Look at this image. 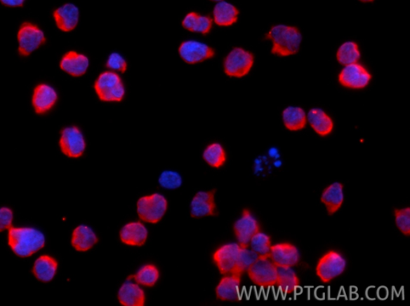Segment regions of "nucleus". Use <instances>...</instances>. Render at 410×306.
Wrapping results in <instances>:
<instances>
[{
  "label": "nucleus",
  "instance_id": "10",
  "mask_svg": "<svg viewBox=\"0 0 410 306\" xmlns=\"http://www.w3.org/2000/svg\"><path fill=\"white\" fill-rule=\"evenodd\" d=\"M372 78V74L359 62L344 66L338 75V82L341 86L350 90L366 88Z\"/></svg>",
  "mask_w": 410,
  "mask_h": 306
},
{
  "label": "nucleus",
  "instance_id": "33",
  "mask_svg": "<svg viewBox=\"0 0 410 306\" xmlns=\"http://www.w3.org/2000/svg\"><path fill=\"white\" fill-rule=\"evenodd\" d=\"M259 258L249 247H241L234 268L231 274L242 276Z\"/></svg>",
  "mask_w": 410,
  "mask_h": 306
},
{
  "label": "nucleus",
  "instance_id": "16",
  "mask_svg": "<svg viewBox=\"0 0 410 306\" xmlns=\"http://www.w3.org/2000/svg\"><path fill=\"white\" fill-rule=\"evenodd\" d=\"M241 246L237 242L225 243L213 253V262L221 275L232 273L237 263Z\"/></svg>",
  "mask_w": 410,
  "mask_h": 306
},
{
  "label": "nucleus",
  "instance_id": "32",
  "mask_svg": "<svg viewBox=\"0 0 410 306\" xmlns=\"http://www.w3.org/2000/svg\"><path fill=\"white\" fill-rule=\"evenodd\" d=\"M272 245L271 237L260 230L253 236L249 247L258 254L259 258H263L270 257Z\"/></svg>",
  "mask_w": 410,
  "mask_h": 306
},
{
  "label": "nucleus",
  "instance_id": "27",
  "mask_svg": "<svg viewBox=\"0 0 410 306\" xmlns=\"http://www.w3.org/2000/svg\"><path fill=\"white\" fill-rule=\"evenodd\" d=\"M58 270V262L49 255H42L34 263L32 273L39 281L49 282L53 280Z\"/></svg>",
  "mask_w": 410,
  "mask_h": 306
},
{
  "label": "nucleus",
  "instance_id": "14",
  "mask_svg": "<svg viewBox=\"0 0 410 306\" xmlns=\"http://www.w3.org/2000/svg\"><path fill=\"white\" fill-rule=\"evenodd\" d=\"M260 230L258 220L248 208H244L241 217L233 224V233L241 247H249L253 236Z\"/></svg>",
  "mask_w": 410,
  "mask_h": 306
},
{
  "label": "nucleus",
  "instance_id": "9",
  "mask_svg": "<svg viewBox=\"0 0 410 306\" xmlns=\"http://www.w3.org/2000/svg\"><path fill=\"white\" fill-rule=\"evenodd\" d=\"M60 148L62 154L67 158H81L87 148L82 130L77 126L62 128L59 140Z\"/></svg>",
  "mask_w": 410,
  "mask_h": 306
},
{
  "label": "nucleus",
  "instance_id": "4",
  "mask_svg": "<svg viewBox=\"0 0 410 306\" xmlns=\"http://www.w3.org/2000/svg\"><path fill=\"white\" fill-rule=\"evenodd\" d=\"M168 209L167 197L159 193L141 196L136 202V214L145 223H159L167 214Z\"/></svg>",
  "mask_w": 410,
  "mask_h": 306
},
{
  "label": "nucleus",
  "instance_id": "17",
  "mask_svg": "<svg viewBox=\"0 0 410 306\" xmlns=\"http://www.w3.org/2000/svg\"><path fill=\"white\" fill-rule=\"evenodd\" d=\"M149 235V229L140 220L124 225L119 233V240L123 244L133 247L144 246Z\"/></svg>",
  "mask_w": 410,
  "mask_h": 306
},
{
  "label": "nucleus",
  "instance_id": "13",
  "mask_svg": "<svg viewBox=\"0 0 410 306\" xmlns=\"http://www.w3.org/2000/svg\"><path fill=\"white\" fill-rule=\"evenodd\" d=\"M58 99L59 95L54 87L46 83H39L32 96L34 111L38 116L46 115L54 109Z\"/></svg>",
  "mask_w": 410,
  "mask_h": 306
},
{
  "label": "nucleus",
  "instance_id": "5",
  "mask_svg": "<svg viewBox=\"0 0 410 306\" xmlns=\"http://www.w3.org/2000/svg\"><path fill=\"white\" fill-rule=\"evenodd\" d=\"M18 53L21 57H28L47 42V37L41 27L29 21L22 22L18 32Z\"/></svg>",
  "mask_w": 410,
  "mask_h": 306
},
{
  "label": "nucleus",
  "instance_id": "34",
  "mask_svg": "<svg viewBox=\"0 0 410 306\" xmlns=\"http://www.w3.org/2000/svg\"><path fill=\"white\" fill-rule=\"evenodd\" d=\"M158 183L164 190H176L183 186L184 179L178 172L165 169L159 175Z\"/></svg>",
  "mask_w": 410,
  "mask_h": 306
},
{
  "label": "nucleus",
  "instance_id": "20",
  "mask_svg": "<svg viewBox=\"0 0 410 306\" xmlns=\"http://www.w3.org/2000/svg\"><path fill=\"white\" fill-rule=\"evenodd\" d=\"M90 61L86 55L79 53L77 50H70L62 56L60 61V68L72 77H81L87 73Z\"/></svg>",
  "mask_w": 410,
  "mask_h": 306
},
{
  "label": "nucleus",
  "instance_id": "38",
  "mask_svg": "<svg viewBox=\"0 0 410 306\" xmlns=\"http://www.w3.org/2000/svg\"><path fill=\"white\" fill-rule=\"evenodd\" d=\"M14 214L8 207L0 208V232L13 228Z\"/></svg>",
  "mask_w": 410,
  "mask_h": 306
},
{
  "label": "nucleus",
  "instance_id": "3",
  "mask_svg": "<svg viewBox=\"0 0 410 306\" xmlns=\"http://www.w3.org/2000/svg\"><path fill=\"white\" fill-rule=\"evenodd\" d=\"M98 99L104 103H121L126 95V88L119 74L110 70L102 72L94 83Z\"/></svg>",
  "mask_w": 410,
  "mask_h": 306
},
{
  "label": "nucleus",
  "instance_id": "25",
  "mask_svg": "<svg viewBox=\"0 0 410 306\" xmlns=\"http://www.w3.org/2000/svg\"><path fill=\"white\" fill-rule=\"evenodd\" d=\"M239 15H240V11L236 6L223 0L214 6L212 18L216 25L227 27L237 22Z\"/></svg>",
  "mask_w": 410,
  "mask_h": 306
},
{
  "label": "nucleus",
  "instance_id": "31",
  "mask_svg": "<svg viewBox=\"0 0 410 306\" xmlns=\"http://www.w3.org/2000/svg\"><path fill=\"white\" fill-rule=\"evenodd\" d=\"M361 57L360 48L354 41H346L341 44L336 54L338 62L343 67L358 62Z\"/></svg>",
  "mask_w": 410,
  "mask_h": 306
},
{
  "label": "nucleus",
  "instance_id": "40",
  "mask_svg": "<svg viewBox=\"0 0 410 306\" xmlns=\"http://www.w3.org/2000/svg\"><path fill=\"white\" fill-rule=\"evenodd\" d=\"M25 1L26 0H0V3L8 8L24 7Z\"/></svg>",
  "mask_w": 410,
  "mask_h": 306
},
{
  "label": "nucleus",
  "instance_id": "39",
  "mask_svg": "<svg viewBox=\"0 0 410 306\" xmlns=\"http://www.w3.org/2000/svg\"><path fill=\"white\" fill-rule=\"evenodd\" d=\"M199 15H200V13H196V11H190V13H187L184 17L183 20H182V27H183L185 30L193 32Z\"/></svg>",
  "mask_w": 410,
  "mask_h": 306
},
{
  "label": "nucleus",
  "instance_id": "11",
  "mask_svg": "<svg viewBox=\"0 0 410 306\" xmlns=\"http://www.w3.org/2000/svg\"><path fill=\"white\" fill-rule=\"evenodd\" d=\"M178 53L182 60L187 64L194 65L213 59L216 50L207 43L190 39L180 44Z\"/></svg>",
  "mask_w": 410,
  "mask_h": 306
},
{
  "label": "nucleus",
  "instance_id": "8",
  "mask_svg": "<svg viewBox=\"0 0 410 306\" xmlns=\"http://www.w3.org/2000/svg\"><path fill=\"white\" fill-rule=\"evenodd\" d=\"M246 273L256 286L267 288L277 285V266L270 257L258 258Z\"/></svg>",
  "mask_w": 410,
  "mask_h": 306
},
{
  "label": "nucleus",
  "instance_id": "28",
  "mask_svg": "<svg viewBox=\"0 0 410 306\" xmlns=\"http://www.w3.org/2000/svg\"><path fill=\"white\" fill-rule=\"evenodd\" d=\"M161 277V272L155 264L147 263L127 277V280H132L142 287L152 288L157 284Z\"/></svg>",
  "mask_w": 410,
  "mask_h": 306
},
{
  "label": "nucleus",
  "instance_id": "29",
  "mask_svg": "<svg viewBox=\"0 0 410 306\" xmlns=\"http://www.w3.org/2000/svg\"><path fill=\"white\" fill-rule=\"evenodd\" d=\"M300 284L299 277L293 267H277V286L288 295L292 294Z\"/></svg>",
  "mask_w": 410,
  "mask_h": 306
},
{
  "label": "nucleus",
  "instance_id": "36",
  "mask_svg": "<svg viewBox=\"0 0 410 306\" xmlns=\"http://www.w3.org/2000/svg\"><path fill=\"white\" fill-rule=\"evenodd\" d=\"M108 70L124 74L128 70V62L124 56L119 53H112L108 56L105 64Z\"/></svg>",
  "mask_w": 410,
  "mask_h": 306
},
{
  "label": "nucleus",
  "instance_id": "15",
  "mask_svg": "<svg viewBox=\"0 0 410 306\" xmlns=\"http://www.w3.org/2000/svg\"><path fill=\"white\" fill-rule=\"evenodd\" d=\"M270 258L277 267H295L300 263L299 249L290 242L272 244Z\"/></svg>",
  "mask_w": 410,
  "mask_h": 306
},
{
  "label": "nucleus",
  "instance_id": "1",
  "mask_svg": "<svg viewBox=\"0 0 410 306\" xmlns=\"http://www.w3.org/2000/svg\"><path fill=\"white\" fill-rule=\"evenodd\" d=\"M265 39L272 42L271 53L273 55L284 58L299 53L303 37L297 27L277 25L265 34Z\"/></svg>",
  "mask_w": 410,
  "mask_h": 306
},
{
  "label": "nucleus",
  "instance_id": "7",
  "mask_svg": "<svg viewBox=\"0 0 410 306\" xmlns=\"http://www.w3.org/2000/svg\"><path fill=\"white\" fill-rule=\"evenodd\" d=\"M346 268L347 260L343 255L331 249L318 260L316 274L324 284H328L343 274Z\"/></svg>",
  "mask_w": 410,
  "mask_h": 306
},
{
  "label": "nucleus",
  "instance_id": "35",
  "mask_svg": "<svg viewBox=\"0 0 410 306\" xmlns=\"http://www.w3.org/2000/svg\"><path fill=\"white\" fill-rule=\"evenodd\" d=\"M395 221L397 228L406 237L410 235V208L395 209Z\"/></svg>",
  "mask_w": 410,
  "mask_h": 306
},
{
  "label": "nucleus",
  "instance_id": "30",
  "mask_svg": "<svg viewBox=\"0 0 410 306\" xmlns=\"http://www.w3.org/2000/svg\"><path fill=\"white\" fill-rule=\"evenodd\" d=\"M202 157L204 161L214 169L223 167L227 162L226 151L220 143H212L205 147Z\"/></svg>",
  "mask_w": 410,
  "mask_h": 306
},
{
  "label": "nucleus",
  "instance_id": "21",
  "mask_svg": "<svg viewBox=\"0 0 410 306\" xmlns=\"http://www.w3.org/2000/svg\"><path fill=\"white\" fill-rule=\"evenodd\" d=\"M146 292L143 287L132 280L125 281L117 292V300L122 306H145Z\"/></svg>",
  "mask_w": 410,
  "mask_h": 306
},
{
  "label": "nucleus",
  "instance_id": "19",
  "mask_svg": "<svg viewBox=\"0 0 410 306\" xmlns=\"http://www.w3.org/2000/svg\"><path fill=\"white\" fill-rule=\"evenodd\" d=\"M79 9L76 4L67 3L53 11L55 25L62 32H71L76 29L79 22Z\"/></svg>",
  "mask_w": 410,
  "mask_h": 306
},
{
  "label": "nucleus",
  "instance_id": "26",
  "mask_svg": "<svg viewBox=\"0 0 410 306\" xmlns=\"http://www.w3.org/2000/svg\"><path fill=\"white\" fill-rule=\"evenodd\" d=\"M282 121L284 127L289 132H300L307 125V113L300 106H290L282 112Z\"/></svg>",
  "mask_w": 410,
  "mask_h": 306
},
{
  "label": "nucleus",
  "instance_id": "12",
  "mask_svg": "<svg viewBox=\"0 0 410 306\" xmlns=\"http://www.w3.org/2000/svg\"><path fill=\"white\" fill-rule=\"evenodd\" d=\"M216 195V189L197 192L190 202V216L193 218L218 216Z\"/></svg>",
  "mask_w": 410,
  "mask_h": 306
},
{
  "label": "nucleus",
  "instance_id": "2",
  "mask_svg": "<svg viewBox=\"0 0 410 306\" xmlns=\"http://www.w3.org/2000/svg\"><path fill=\"white\" fill-rule=\"evenodd\" d=\"M8 245L17 256L28 258L45 246L46 237L41 230L33 228H11Z\"/></svg>",
  "mask_w": 410,
  "mask_h": 306
},
{
  "label": "nucleus",
  "instance_id": "37",
  "mask_svg": "<svg viewBox=\"0 0 410 306\" xmlns=\"http://www.w3.org/2000/svg\"><path fill=\"white\" fill-rule=\"evenodd\" d=\"M213 20L209 15H199L193 32L208 35L213 29Z\"/></svg>",
  "mask_w": 410,
  "mask_h": 306
},
{
  "label": "nucleus",
  "instance_id": "41",
  "mask_svg": "<svg viewBox=\"0 0 410 306\" xmlns=\"http://www.w3.org/2000/svg\"><path fill=\"white\" fill-rule=\"evenodd\" d=\"M359 1L362 3H372L374 1V0H359Z\"/></svg>",
  "mask_w": 410,
  "mask_h": 306
},
{
  "label": "nucleus",
  "instance_id": "23",
  "mask_svg": "<svg viewBox=\"0 0 410 306\" xmlns=\"http://www.w3.org/2000/svg\"><path fill=\"white\" fill-rule=\"evenodd\" d=\"M345 201L344 185L335 182L329 185L322 192L321 202L326 207L327 214L332 216L343 207Z\"/></svg>",
  "mask_w": 410,
  "mask_h": 306
},
{
  "label": "nucleus",
  "instance_id": "42",
  "mask_svg": "<svg viewBox=\"0 0 410 306\" xmlns=\"http://www.w3.org/2000/svg\"><path fill=\"white\" fill-rule=\"evenodd\" d=\"M211 1L218 3V2L223 1V0H211Z\"/></svg>",
  "mask_w": 410,
  "mask_h": 306
},
{
  "label": "nucleus",
  "instance_id": "24",
  "mask_svg": "<svg viewBox=\"0 0 410 306\" xmlns=\"http://www.w3.org/2000/svg\"><path fill=\"white\" fill-rule=\"evenodd\" d=\"M307 123L315 132L321 137H327L334 129V122L327 112L319 107L312 109L308 112Z\"/></svg>",
  "mask_w": 410,
  "mask_h": 306
},
{
  "label": "nucleus",
  "instance_id": "22",
  "mask_svg": "<svg viewBox=\"0 0 410 306\" xmlns=\"http://www.w3.org/2000/svg\"><path fill=\"white\" fill-rule=\"evenodd\" d=\"M100 241L95 230L88 225L81 224L73 230L71 239L72 246L78 252H88Z\"/></svg>",
  "mask_w": 410,
  "mask_h": 306
},
{
  "label": "nucleus",
  "instance_id": "6",
  "mask_svg": "<svg viewBox=\"0 0 410 306\" xmlns=\"http://www.w3.org/2000/svg\"><path fill=\"white\" fill-rule=\"evenodd\" d=\"M254 55L240 47L230 50L224 60V72L230 78H242L249 75L253 67Z\"/></svg>",
  "mask_w": 410,
  "mask_h": 306
},
{
  "label": "nucleus",
  "instance_id": "18",
  "mask_svg": "<svg viewBox=\"0 0 410 306\" xmlns=\"http://www.w3.org/2000/svg\"><path fill=\"white\" fill-rule=\"evenodd\" d=\"M242 279V276L234 274L223 275L215 288L216 298L221 302L240 301Z\"/></svg>",
  "mask_w": 410,
  "mask_h": 306
}]
</instances>
